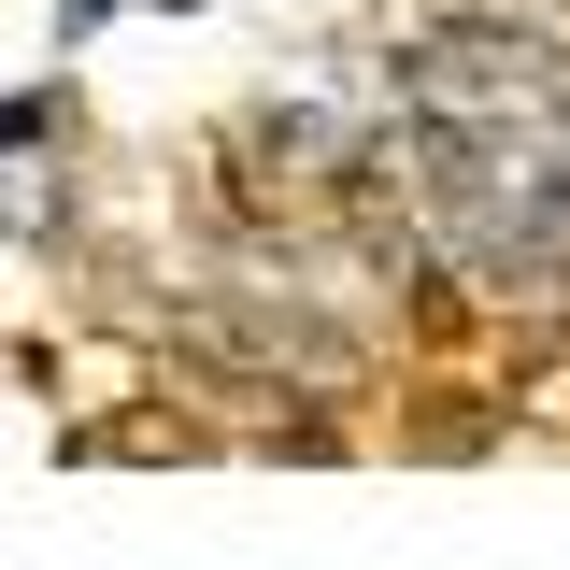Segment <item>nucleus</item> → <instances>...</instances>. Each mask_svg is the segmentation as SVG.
<instances>
[{"mask_svg": "<svg viewBox=\"0 0 570 570\" xmlns=\"http://www.w3.org/2000/svg\"><path fill=\"white\" fill-rule=\"evenodd\" d=\"M43 129H58V100H0V157H29Z\"/></svg>", "mask_w": 570, "mask_h": 570, "instance_id": "obj_1", "label": "nucleus"}]
</instances>
